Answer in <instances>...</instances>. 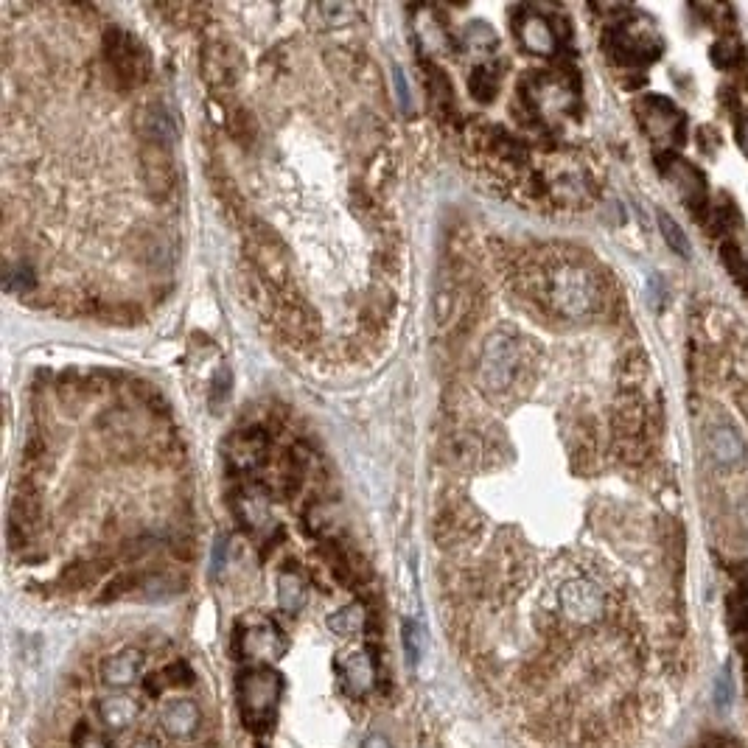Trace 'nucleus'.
<instances>
[{"mask_svg": "<svg viewBox=\"0 0 748 748\" xmlns=\"http://www.w3.org/2000/svg\"><path fill=\"white\" fill-rule=\"evenodd\" d=\"M538 292L569 320L589 317L600 303L597 278L580 264H555L550 272H538Z\"/></svg>", "mask_w": 748, "mask_h": 748, "instance_id": "f257e3e1", "label": "nucleus"}, {"mask_svg": "<svg viewBox=\"0 0 748 748\" xmlns=\"http://www.w3.org/2000/svg\"><path fill=\"white\" fill-rule=\"evenodd\" d=\"M236 690H239V709L244 729H250L253 734H267L275 726L278 706H281V673H275L269 667L244 670L239 676Z\"/></svg>", "mask_w": 748, "mask_h": 748, "instance_id": "f03ea898", "label": "nucleus"}, {"mask_svg": "<svg viewBox=\"0 0 748 748\" xmlns=\"http://www.w3.org/2000/svg\"><path fill=\"white\" fill-rule=\"evenodd\" d=\"M519 365H522L519 339L505 328L491 331L482 342L480 365H477V384H480L482 393L491 398L508 393L516 382Z\"/></svg>", "mask_w": 748, "mask_h": 748, "instance_id": "7ed1b4c3", "label": "nucleus"}, {"mask_svg": "<svg viewBox=\"0 0 748 748\" xmlns=\"http://www.w3.org/2000/svg\"><path fill=\"white\" fill-rule=\"evenodd\" d=\"M244 247H247L255 275H261L275 289H289V255H286L281 236L272 227L261 222L247 225Z\"/></svg>", "mask_w": 748, "mask_h": 748, "instance_id": "20e7f679", "label": "nucleus"}, {"mask_svg": "<svg viewBox=\"0 0 748 748\" xmlns=\"http://www.w3.org/2000/svg\"><path fill=\"white\" fill-rule=\"evenodd\" d=\"M104 57H107V65L113 71L115 82L124 87V90L146 82V76H149V57H146L143 45L132 34H127V31H107V37H104Z\"/></svg>", "mask_w": 748, "mask_h": 748, "instance_id": "39448f33", "label": "nucleus"}, {"mask_svg": "<svg viewBox=\"0 0 748 748\" xmlns=\"http://www.w3.org/2000/svg\"><path fill=\"white\" fill-rule=\"evenodd\" d=\"M141 177L146 191L155 199H169L177 188L174 143L141 138Z\"/></svg>", "mask_w": 748, "mask_h": 748, "instance_id": "423d86ee", "label": "nucleus"}, {"mask_svg": "<svg viewBox=\"0 0 748 748\" xmlns=\"http://www.w3.org/2000/svg\"><path fill=\"white\" fill-rule=\"evenodd\" d=\"M561 611L566 620L578 622V625L597 622L606 611V594L600 592V586L592 580H569L561 589Z\"/></svg>", "mask_w": 748, "mask_h": 748, "instance_id": "0eeeda50", "label": "nucleus"}, {"mask_svg": "<svg viewBox=\"0 0 748 748\" xmlns=\"http://www.w3.org/2000/svg\"><path fill=\"white\" fill-rule=\"evenodd\" d=\"M239 648L255 662H278L289 650V639L272 620H258L239 631Z\"/></svg>", "mask_w": 748, "mask_h": 748, "instance_id": "6e6552de", "label": "nucleus"}, {"mask_svg": "<svg viewBox=\"0 0 748 748\" xmlns=\"http://www.w3.org/2000/svg\"><path fill=\"white\" fill-rule=\"evenodd\" d=\"M227 463L241 471V474H250V471H258V468L267 466L269 460V435L258 426H247V429H239L233 438L227 440Z\"/></svg>", "mask_w": 748, "mask_h": 748, "instance_id": "1a4fd4ad", "label": "nucleus"}, {"mask_svg": "<svg viewBox=\"0 0 748 748\" xmlns=\"http://www.w3.org/2000/svg\"><path fill=\"white\" fill-rule=\"evenodd\" d=\"M199 73L213 93H227L236 85V54L225 40H211L199 54Z\"/></svg>", "mask_w": 748, "mask_h": 748, "instance_id": "9d476101", "label": "nucleus"}, {"mask_svg": "<svg viewBox=\"0 0 748 748\" xmlns=\"http://www.w3.org/2000/svg\"><path fill=\"white\" fill-rule=\"evenodd\" d=\"M160 729L169 734L171 740H188L199 732L202 712L194 698H171L160 706Z\"/></svg>", "mask_w": 748, "mask_h": 748, "instance_id": "9b49d317", "label": "nucleus"}, {"mask_svg": "<svg viewBox=\"0 0 748 748\" xmlns=\"http://www.w3.org/2000/svg\"><path fill=\"white\" fill-rule=\"evenodd\" d=\"M516 34L522 40L524 51H530L536 57H552L558 48V34L552 29V23L544 15H538L536 9H524L519 15Z\"/></svg>", "mask_w": 748, "mask_h": 748, "instance_id": "f8f14e48", "label": "nucleus"}, {"mask_svg": "<svg viewBox=\"0 0 748 748\" xmlns=\"http://www.w3.org/2000/svg\"><path fill=\"white\" fill-rule=\"evenodd\" d=\"M339 676L345 690L353 698H365L367 692L376 687V662L367 650H356L339 664Z\"/></svg>", "mask_w": 748, "mask_h": 748, "instance_id": "ddd939ff", "label": "nucleus"}, {"mask_svg": "<svg viewBox=\"0 0 748 748\" xmlns=\"http://www.w3.org/2000/svg\"><path fill=\"white\" fill-rule=\"evenodd\" d=\"M639 118H642V127L648 129L650 138H659V141H670L676 135L678 124H681V115L678 110L664 99H645L639 104Z\"/></svg>", "mask_w": 748, "mask_h": 748, "instance_id": "4468645a", "label": "nucleus"}, {"mask_svg": "<svg viewBox=\"0 0 748 748\" xmlns=\"http://www.w3.org/2000/svg\"><path fill=\"white\" fill-rule=\"evenodd\" d=\"M143 659H146V656L135 648L115 653V656H110L107 662L101 664V681H104L107 687L124 690V687L135 684V681L141 678Z\"/></svg>", "mask_w": 748, "mask_h": 748, "instance_id": "2eb2a0df", "label": "nucleus"}, {"mask_svg": "<svg viewBox=\"0 0 748 748\" xmlns=\"http://www.w3.org/2000/svg\"><path fill=\"white\" fill-rule=\"evenodd\" d=\"M138 715H141V704L124 692H115V695H107L99 701V718L110 732H127L129 726L138 720Z\"/></svg>", "mask_w": 748, "mask_h": 748, "instance_id": "dca6fc26", "label": "nucleus"}, {"mask_svg": "<svg viewBox=\"0 0 748 748\" xmlns=\"http://www.w3.org/2000/svg\"><path fill=\"white\" fill-rule=\"evenodd\" d=\"M536 110L544 113H564L566 107L575 101V90L566 85L561 76H541L536 79V90H530Z\"/></svg>", "mask_w": 748, "mask_h": 748, "instance_id": "f3484780", "label": "nucleus"}, {"mask_svg": "<svg viewBox=\"0 0 748 748\" xmlns=\"http://www.w3.org/2000/svg\"><path fill=\"white\" fill-rule=\"evenodd\" d=\"M706 446H709V452H712V457L718 460L720 466H737V463L743 460V454H746V443H743V438L734 432L732 426L723 424H715L709 429Z\"/></svg>", "mask_w": 748, "mask_h": 748, "instance_id": "a211bd4d", "label": "nucleus"}, {"mask_svg": "<svg viewBox=\"0 0 748 748\" xmlns=\"http://www.w3.org/2000/svg\"><path fill=\"white\" fill-rule=\"evenodd\" d=\"M480 530V516L474 513V510L468 508V505H457L449 513H443L438 522V533L443 541H468V538L474 536Z\"/></svg>", "mask_w": 748, "mask_h": 748, "instance_id": "6ab92c4d", "label": "nucleus"}, {"mask_svg": "<svg viewBox=\"0 0 748 748\" xmlns=\"http://www.w3.org/2000/svg\"><path fill=\"white\" fill-rule=\"evenodd\" d=\"M664 177L676 185V191L687 199V202H698V199L704 197V174L695 169V166H690L687 160L673 157V160L664 166Z\"/></svg>", "mask_w": 748, "mask_h": 748, "instance_id": "aec40b11", "label": "nucleus"}, {"mask_svg": "<svg viewBox=\"0 0 748 748\" xmlns=\"http://www.w3.org/2000/svg\"><path fill=\"white\" fill-rule=\"evenodd\" d=\"M233 510H236L241 524L258 527V524L267 522L269 516L267 496H264V491H258V488H241V491L233 494Z\"/></svg>", "mask_w": 748, "mask_h": 748, "instance_id": "412c9836", "label": "nucleus"}, {"mask_svg": "<svg viewBox=\"0 0 748 748\" xmlns=\"http://www.w3.org/2000/svg\"><path fill=\"white\" fill-rule=\"evenodd\" d=\"M306 583L297 572H281L278 575V606L289 614H297L306 606Z\"/></svg>", "mask_w": 748, "mask_h": 748, "instance_id": "4be33fe9", "label": "nucleus"}, {"mask_svg": "<svg viewBox=\"0 0 748 748\" xmlns=\"http://www.w3.org/2000/svg\"><path fill=\"white\" fill-rule=\"evenodd\" d=\"M320 20L323 29H339V26H351L353 20L359 17V9L351 3H317L311 9V20Z\"/></svg>", "mask_w": 748, "mask_h": 748, "instance_id": "5701e85b", "label": "nucleus"}, {"mask_svg": "<svg viewBox=\"0 0 748 748\" xmlns=\"http://www.w3.org/2000/svg\"><path fill=\"white\" fill-rule=\"evenodd\" d=\"M328 628H331V634L337 636H356L362 634V628H365V608L362 606H345L339 608L337 614H331L328 617Z\"/></svg>", "mask_w": 748, "mask_h": 748, "instance_id": "b1692460", "label": "nucleus"}, {"mask_svg": "<svg viewBox=\"0 0 748 748\" xmlns=\"http://www.w3.org/2000/svg\"><path fill=\"white\" fill-rule=\"evenodd\" d=\"M426 85H429V99L435 104L438 115L452 113V82L443 76V73L429 65V76H426Z\"/></svg>", "mask_w": 748, "mask_h": 748, "instance_id": "393cba45", "label": "nucleus"}, {"mask_svg": "<svg viewBox=\"0 0 748 748\" xmlns=\"http://www.w3.org/2000/svg\"><path fill=\"white\" fill-rule=\"evenodd\" d=\"M480 457V440L474 435H454L449 443V460L457 468H474Z\"/></svg>", "mask_w": 748, "mask_h": 748, "instance_id": "a878e982", "label": "nucleus"}, {"mask_svg": "<svg viewBox=\"0 0 748 748\" xmlns=\"http://www.w3.org/2000/svg\"><path fill=\"white\" fill-rule=\"evenodd\" d=\"M401 642H404V656L412 667H418L421 656H424V634H421V625L415 620H404L401 622Z\"/></svg>", "mask_w": 748, "mask_h": 748, "instance_id": "bb28decb", "label": "nucleus"}, {"mask_svg": "<svg viewBox=\"0 0 748 748\" xmlns=\"http://www.w3.org/2000/svg\"><path fill=\"white\" fill-rule=\"evenodd\" d=\"M659 227H662V236L664 241L670 244V250L678 255H684V258H690V239H687V233L676 225V219L673 216H667V213H659Z\"/></svg>", "mask_w": 748, "mask_h": 748, "instance_id": "cd10ccee", "label": "nucleus"}, {"mask_svg": "<svg viewBox=\"0 0 748 748\" xmlns=\"http://www.w3.org/2000/svg\"><path fill=\"white\" fill-rule=\"evenodd\" d=\"M468 87L474 93L477 101H491L496 96V87H499V79L494 76V71L488 65H482L477 71L468 76Z\"/></svg>", "mask_w": 748, "mask_h": 748, "instance_id": "c85d7f7f", "label": "nucleus"}, {"mask_svg": "<svg viewBox=\"0 0 748 748\" xmlns=\"http://www.w3.org/2000/svg\"><path fill=\"white\" fill-rule=\"evenodd\" d=\"M99 572L101 569L96 564L79 561V564L68 566V569L62 572V586H65V589H71V592H76V589H85L87 583H93V580L99 578Z\"/></svg>", "mask_w": 748, "mask_h": 748, "instance_id": "c756f323", "label": "nucleus"}, {"mask_svg": "<svg viewBox=\"0 0 748 748\" xmlns=\"http://www.w3.org/2000/svg\"><path fill=\"white\" fill-rule=\"evenodd\" d=\"M712 701H715V709L718 712H729L734 701V678H732V667L726 664L723 670L715 678V687H712Z\"/></svg>", "mask_w": 748, "mask_h": 748, "instance_id": "7c9ffc66", "label": "nucleus"}, {"mask_svg": "<svg viewBox=\"0 0 748 748\" xmlns=\"http://www.w3.org/2000/svg\"><path fill=\"white\" fill-rule=\"evenodd\" d=\"M466 43L474 54H491L496 51V34L485 23H474L466 29Z\"/></svg>", "mask_w": 748, "mask_h": 748, "instance_id": "2f4dec72", "label": "nucleus"}, {"mask_svg": "<svg viewBox=\"0 0 748 748\" xmlns=\"http://www.w3.org/2000/svg\"><path fill=\"white\" fill-rule=\"evenodd\" d=\"M720 258H723V264L729 267V272H732V278L743 289H748V267H746V258L743 255L737 253V247L734 244H726L723 250H720Z\"/></svg>", "mask_w": 748, "mask_h": 748, "instance_id": "473e14b6", "label": "nucleus"}, {"mask_svg": "<svg viewBox=\"0 0 748 748\" xmlns=\"http://www.w3.org/2000/svg\"><path fill=\"white\" fill-rule=\"evenodd\" d=\"M6 289L9 292H29L34 289V275L29 267H12L6 272Z\"/></svg>", "mask_w": 748, "mask_h": 748, "instance_id": "72a5a7b5", "label": "nucleus"}, {"mask_svg": "<svg viewBox=\"0 0 748 748\" xmlns=\"http://www.w3.org/2000/svg\"><path fill=\"white\" fill-rule=\"evenodd\" d=\"M73 746L76 748H110L101 734L90 732L87 726H79V732L73 734Z\"/></svg>", "mask_w": 748, "mask_h": 748, "instance_id": "f704fd0d", "label": "nucleus"}, {"mask_svg": "<svg viewBox=\"0 0 748 748\" xmlns=\"http://www.w3.org/2000/svg\"><path fill=\"white\" fill-rule=\"evenodd\" d=\"M362 748H393V743L387 740V734L373 732V734H367L365 740H362Z\"/></svg>", "mask_w": 748, "mask_h": 748, "instance_id": "c9c22d12", "label": "nucleus"}, {"mask_svg": "<svg viewBox=\"0 0 748 748\" xmlns=\"http://www.w3.org/2000/svg\"><path fill=\"white\" fill-rule=\"evenodd\" d=\"M701 748H737V743H734V740H729V737L712 734V737H706L704 743H701Z\"/></svg>", "mask_w": 748, "mask_h": 748, "instance_id": "e433bc0d", "label": "nucleus"}, {"mask_svg": "<svg viewBox=\"0 0 748 748\" xmlns=\"http://www.w3.org/2000/svg\"><path fill=\"white\" fill-rule=\"evenodd\" d=\"M222 558H225V538L216 541V552H213V575H216V572L222 569V564H225Z\"/></svg>", "mask_w": 748, "mask_h": 748, "instance_id": "4c0bfd02", "label": "nucleus"}, {"mask_svg": "<svg viewBox=\"0 0 748 748\" xmlns=\"http://www.w3.org/2000/svg\"><path fill=\"white\" fill-rule=\"evenodd\" d=\"M737 513H740V522H743V527L748 530V494L740 499V505H737Z\"/></svg>", "mask_w": 748, "mask_h": 748, "instance_id": "58836bf2", "label": "nucleus"}, {"mask_svg": "<svg viewBox=\"0 0 748 748\" xmlns=\"http://www.w3.org/2000/svg\"><path fill=\"white\" fill-rule=\"evenodd\" d=\"M740 143H743V149L748 152V121H743V127H740Z\"/></svg>", "mask_w": 748, "mask_h": 748, "instance_id": "ea45409f", "label": "nucleus"}, {"mask_svg": "<svg viewBox=\"0 0 748 748\" xmlns=\"http://www.w3.org/2000/svg\"><path fill=\"white\" fill-rule=\"evenodd\" d=\"M129 748H160V746H157L155 740H138V743H132Z\"/></svg>", "mask_w": 748, "mask_h": 748, "instance_id": "a19ab883", "label": "nucleus"}, {"mask_svg": "<svg viewBox=\"0 0 748 748\" xmlns=\"http://www.w3.org/2000/svg\"><path fill=\"white\" fill-rule=\"evenodd\" d=\"M746 681H748V656H746Z\"/></svg>", "mask_w": 748, "mask_h": 748, "instance_id": "79ce46f5", "label": "nucleus"}]
</instances>
